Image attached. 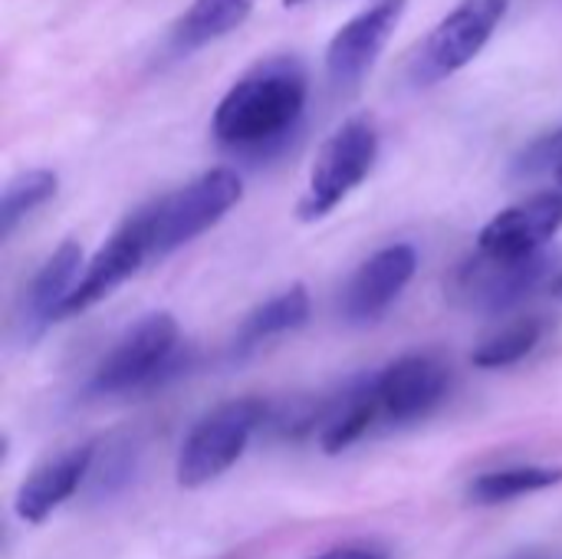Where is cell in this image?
I'll use <instances>...</instances> for the list:
<instances>
[{
	"mask_svg": "<svg viewBox=\"0 0 562 559\" xmlns=\"http://www.w3.org/2000/svg\"><path fill=\"white\" fill-rule=\"evenodd\" d=\"M310 96V76L300 59L273 56L244 72L217 102L211 135L247 158L277 155L296 132Z\"/></svg>",
	"mask_w": 562,
	"mask_h": 559,
	"instance_id": "obj_1",
	"label": "cell"
},
{
	"mask_svg": "<svg viewBox=\"0 0 562 559\" xmlns=\"http://www.w3.org/2000/svg\"><path fill=\"white\" fill-rule=\"evenodd\" d=\"M181 369V329L171 313L142 316L95 366L92 395H132L155 389Z\"/></svg>",
	"mask_w": 562,
	"mask_h": 559,
	"instance_id": "obj_2",
	"label": "cell"
},
{
	"mask_svg": "<svg viewBox=\"0 0 562 559\" xmlns=\"http://www.w3.org/2000/svg\"><path fill=\"white\" fill-rule=\"evenodd\" d=\"M244 198V185L234 168H211L191 185L145 204L148 214V237H151V260L175 254L178 247L191 244L204 231L224 221V214Z\"/></svg>",
	"mask_w": 562,
	"mask_h": 559,
	"instance_id": "obj_3",
	"label": "cell"
},
{
	"mask_svg": "<svg viewBox=\"0 0 562 559\" xmlns=\"http://www.w3.org/2000/svg\"><path fill=\"white\" fill-rule=\"evenodd\" d=\"M267 422V402L234 399L207 412L181 441L175 461V481L184 491H198L227 474L247 451L254 432Z\"/></svg>",
	"mask_w": 562,
	"mask_h": 559,
	"instance_id": "obj_4",
	"label": "cell"
},
{
	"mask_svg": "<svg viewBox=\"0 0 562 559\" xmlns=\"http://www.w3.org/2000/svg\"><path fill=\"white\" fill-rule=\"evenodd\" d=\"M375 158H379L375 122L366 115L342 122L323 142V148L316 155L306 191L296 204L300 221H323L326 214H333L369 178Z\"/></svg>",
	"mask_w": 562,
	"mask_h": 559,
	"instance_id": "obj_5",
	"label": "cell"
},
{
	"mask_svg": "<svg viewBox=\"0 0 562 559\" xmlns=\"http://www.w3.org/2000/svg\"><path fill=\"white\" fill-rule=\"evenodd\" d=\"M560 264V254L543 247L524 257H501L477 250L451 277V297L474 313L501 316L543 287Z\"/></svg>",
	"mask_w": 562,
	"mask_h": 559,
	"instance_id": "obj_6",
	"label": "cell"
},
{
	"mask_svg": "<svg viewBox=\"0 0 562 559\" xmlns=\"http://www.w3.org/2000/svg\"><path fill=\"white\" fill-rule=\"evenodd\" d=\"M510 0H461L431 33L418 43L408 76L415 86H435L481 56L494 30L507 16Z\"/></svg>",
	"mask_w": 562,
	"mask_h": 559,
	"instance_id": "obj_7",
	"label": "cell"
},
{
	"mask_svg": "<svg viewBox=\"0 0 562 559\" xmlns=\"http://www.w3.org/2000/svg\"><path fill=\"white\" fill-rule=\"evenodd\" d=\"M145 260H151V237H148V214H145V208H138L95 250V257L89 260L86 273L76 280L72 293L66 297V303L59 310V320L86 313L95 303H102L105 297H112L128 277H135L142 270Z\"/></svg>",
	"mask_w": 562,
	"mask_h": 559,
	"instance_id": "obj_8",
	"label": "cell"
},
{
	"mask_svg": "<svg viewBox=\"0 0 562 559\" xmlns=\"http://www.w3.org/2000/svg\"><path fill=\"white\" fill-rule=\"evenodd\" d=\"M415 270H418V254L412 244H392V247L375 250L369 260L359 264V270L342 287V297H339L342 320L352 326H366L385 316L389 306L412 283Z\"/></svg>",
	"mask_w": 562,
	"mask_h": 559,
	"instance_id": "obj_9",
	"label": "cell"
},
{
	"mask_svg": "<svg viewBox=\"0 0 562 559\" xmlns=\"http://www.w3.org/2000/svg\"><path fill=\"white\" fill-rule=\"evenodd\" d=\"M451 389V372L441 359L412 353L375 372V395L382 418L392 425L418 422L435 412Z\"/></svg>",
	"mask_w": 562,
	"mask_h": 559,
	"instance_id": "obj_10",
	"label": "cell"
},
{
	"mask_svg": "<svg viewBox=\"0 0 562 559\" xmlns=\"http://www.w3.org/2000/svg\"><path fill=\"white\" fill-rule=\"evenodd\" d=\"M402 13H405V0H375L349 23H342L326 49L329 82L339 89L356 86L375 66L379 53L389 46Z\"/></svg>",
	"mask_w": 562,
	"mask_h": 559,
	"instance_id": "obj_11",
	"label": "cell"
},
{
	"mask_svg": "<svg viewBox=\"0 0 562 559\" xmlns=\"http://www.w3.org/2000/svg\"><path fill=\"white\" fill-rule=\"evenodd\" d=\"M79 267H82L79 241H63L40 264L33 280L23 287L20 300H16V316H13V333L23 346L36 343L53 323H59V310L76 287Z\"/></svg>",
	"mask_w": 562,
	"mask_h": 559,
	"instance_id": "obj_12",
	"label": "cell"
},
{
	"mask_svg": "<svg viewBox=\"0 0 562 559\" xmlns=\"http://www.w3.org/2000/svg\"><path fill=\"white\" fill-rule=\"evenodd\" d=\"M560 227L562 191H540L494 214L477 234V250L501 254V257H524V254L543 250L547 241H553Z\"/></svg>",
	"mask_w": 562,
	"mask_h": 559,
	"instance_id": "obj_13",
	"label": "cell"
},
{
	"mask_svg": "<svg viewBox=\"0 0 562 559\" xmlns=\"http://www.w3.org/2000/svg\"><path fill=\"white\" fill-rule=\"evenodd\" d=\"M95 455H99V441H86L56 455L43 468H36L16 491V501H13L16 517L23 524H43L46 517H53L89 481Z\"/></svg>",
	"mask_w": 562,
	"mask_h": 559,
	"instance_id": "obj_14",
	"label": "cell"
},
{
	"mask_svg": "<svg viewBox=\"0 0 562 559\" xmlns=\"http://www.w3.org/2000/svg\"><path fill=\"white\" fill-rule=\"evenodd\" d=\"M375 422H382L375 376L352 379L336 399L319 405V448L326 455H342L352 448Z\"/></svg>",
	"mask_w": 562,
	"mask_h": 559,
	"instance_id": "obj_15",
	"label": "cell"
},
{
	"mask_svg": "<svg viewBox=\"0 0 562 559\" xmlns=\"http://www.w3.org/2000/svg\"><path fill=\"white\" fill-rule=\"evenodd\" d=\"M310 320V293L303 283H293L290 290L270 297L267 303H260L257 310H250L234 336V356H247L257 346L286 336L293 329H300Z\"/></svg>",
	"mask_w": 562,
	"mask_h": 559,
	"instance_id": "obj_16",
	"label": "cell"
},
{
	"mask_svg": "<svg viewBox=\"0 0 562 559\" xmlns=\"http://www.w3.org/2000/svg\"><path fill=\"white\" fill-rule=\"evenodd\" d=\"M250 10H254V0H194L184 10V16L175 23V33H171L175 53H191L227 36L250 16Z\"/></svg>",
	"mask_w": 562,
	"mask_h": 559,
	"instance_id": "obj_17",
	"label": "cell"
},
{
	"mask_svg": "<svg viewBox=\"0 0 562 559\" xmlns=\"http://www.w3.org/2000/svg\"><path fill=\"white\" fill-rule=\"evenodd\" d=\"M562 481L560 468H547V465H514V468H501V471H484L468 484V501L477 507H497L527 494H540L550 491Z\"/></svg>",
	"mask_w": 562,
	"mask_h": 559,
	"instance_id": "obj_18",
	"label": "cell"
},
{
	"mask_svg": "<svg viewBox=\"0 0 562 559\" xmlns=\"http://www.w3.org/2000/svg\"><path fill=\"white\" fill-rule=\"evenodd\" d=\"M543 339V320L540 316H524V320H514L507 323L504 329H497L494 336H487L471 362L477 369H507V366H517L520 359H527Z\"/></svg>",
	"mask_w": 562,
	"mask_h": 559,
	"instance_id": "obj_19",
	"label": "cell"
},
{
	"mask_svg": "<svg viewBox=\"0 0 562 559\" xmlns=\"http://www.w3.org/2000/svg\"><path fill=\"white\" fill-rule=\"evenodd\" d=\"M59 178L46 168L23 171L7 181L3 198H0V237H10L23 217H30L36 208H43L56 194Z\"/></svg>",
	"mask_w": 562,
	"mask_h": 559,
	"instance_id": "obj_20",
	"label": "cell"
},
{
	"mask_svg": "<svg viewBox=\"0 0 562 559\" xmlns=\"http://www.w3.org/2000/svg\"><path fill=\"white\" fill-rule=\"evenodd\" d=\"M132 465H135V455L122 445V448H112V451H105V461H99V455H95V465H92V488H95V494L99 497H105V494H115L125 481H128V474H132Z\"/></svg>",
	"mask_w": 562,
	"mask_h": 559,
	"instance_id": "obj_21",
	"label": "cell"
},
{
	"mask_svg": "<svg viewBox=\"0 0 562 559\" xmlns=\"http://www.w3.org/2000/svg\"><path fill=\"white\" fill-rule=\"evenodd\" d=\"M562 165V125L557 132L537 138L517 161V175H540V171H557Z\"/></svg>",
	"mask_w": 562,
	"mask_h": 559,
	"instance_id": "obj_22",
	"label": "cell"
},
{
	"mask_svg": "<svg viewBox=\"0 0 562 559\" xmlns=\"http://www.w3.org/2000/svg\"><path fill=\"white\" fill-rule=\"evenodd\" d=\"M313 559H389V554H385L382 547H366V544H359V547H336V550H329V554Z\"/></svg>",
	"mask_w": 562,
	"mask_h": 559,
	"instance_id": "obj_23",
	"label": "cell"
},
{
	"mask_svg": "<svg viewBox=\"0 0 562 559\" xmlns=\"http://www.w3.org/2000/svg\"><path fill=\"white\" fill-rule=\"evenodd\" d=\"M514 559H557L550 550H524V554H517Z\"/></svg>",
	"mask_w": 562,
	"mask_h": 559,
	"instance_id": "obj_24",
	"label": "cell"
},
{
	"mask_svg": "<svg viewBox=\"0 0 562 559\" xmlns=\"http://www.w3.org/2000/svg\"><path fill=\"white\" fill-rule=\"evenodd\" d=\"M550 290H553L557 297H562V270L553 277V280H550Z\"/></svg>",
	"mask_w": 562,
	"mask_h": 559,
	"instance_id": "obj_25",
	"label": "cell"
},
{
	"mask_svg": "<svg viewBox=\"0 0 562 559\" xmlns=\"http://www.w3.org/2000/svg\"><path fill=\"white\" fill-rule=\"evenodd\" d=\"M553 178H557V185H560V188H562V165H560V168H557V171H553Z\"/></svg>",
	"mask_w": 562,
	"mask_h": 559,
	"instance_id": "obj_26",
	"label": "cell"
},
{
	"mask_svg": "<svg viewBox=\"0 0 562 559\" xmlns=\"http://www.w3.org/2000/svg\"><path fill=\"white\" fill-rule=\"evenodd\" d=\"M286 7H296V3H303V0H283Z\"/></svg>",
	"mask_w": 562,
	"mask_h": 559,
	"instance_id": "obj_27",
	"label": "cell"
},
{
	"mask_svg": "<svg viewBox=\"0 0 562 559\" xmlns=\"http://www.w3.org/2000/svg\"><path fill=\"white\" fill-rule=\"evenodd\" d=\"M557 559H562V557H557Z\"/></svg>",
	"mask_w": 562,
	"mask_h": 559,
	"instance_id": "obj_28",
	"label": "cell"
}]
</instances>
